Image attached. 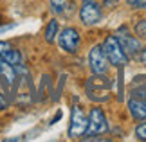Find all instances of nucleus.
<instances>
[{"label": "nucleus", "instance_id": "f257e3e1", "mask_svg": "<svg viewBox=\"0 0 146 142\" xmlns=\"http://www.w3.org/2000/svg\"><path fill=\"white\" fill-rule=\"evenodd\" d=\"M87 97L96 103H106L112 95V81L105 74H92L85 83Z\"/></svg>", "mask_w": 146, "mask_h": 142}, {"label": "nucleus", "instance_id": "f03ea898", "mask_svg": "<svg viewBox=\"0 0 146 142\" xmlns=\"http://www.w3.org/2000/svg\"><path fill=\"white\" fill-rule=\"evenodd\" d=\"M101 47H103V52H105V56H106V59H108L110 65H114V67H125L128 63V56H126L125 50H123L117 36H108Z\"/></svg>", "mask_w": 146, "mask_h": 142}, {"label": "nucleus", "instance_id": "7ed1b4c3", "mask_svg": "<svg viewBox=\"0 0 146 142\" xmlns=\"http://www.w3.org/2000/svg\"><path fill=\"white\" fill-rule=\"evenodd\" d=\"M88 128V119L85 117L81 106H74L72 108V117H70V126H69V137L70 139H81L87 133Z\"/></svg>", "mask_w": 146, "mask_h": 142}, {"label": "nucleus", "instance_id": "20e7f679", "mask_svg": "<svg viewBox=\"0 0 146 142\" xmlns=\"http://www.w3.org/2000/svg\"><path fill=\"white\" fill-rule=\"evenodd\" d=\"M101 16V5L96 2V0H83L81 7H80V18L85 25H96L99 24Z\"/></svg>", "mask_w": 146, "mask_h": 142}, {"label": "nucleus", "instance_id": "39448f33", "mask_svg": "<svg viewBox=\"0 0 146 142\" xmlns=\"http://www.w3.org/2000/svg\"><path fill=\"white\" fill-rule=\"evenodd\" d=\"M105 131H108V121H106L103 110H99V108H92L90 115H88L87 133L88 135H101Z\"/></svg>", "mask_w": 146, "mask_h": 142}, {"label": "nucleus", "instance_id": "423d86ee", "mask_svg": "<svg viewBox=\"0 0 146 142\" xmlns=\"http://www.w3.org/2000/svg\"><path fill=\"white\" fill-rule=\"evenodd\" d=\"M58 43L65 52L74 54L78 52V47H80V32L74 27H65L58 36Z\"/></svg>", "mask_w": 146, "mask_h": 142}, {"label": "nucleus", "instance_id": "0eeeda50", "mask_svg": "<svg viewBox=\"0 0 146 142\" xmlns=\"http://www.w3.org/2000/svg\"><path fill=\"white\" fill-rule=\"evenodd\" d=\"M88 65L94 74H105L106 69H108V59L103 52V47L101 45H96V47L90 49V54H88Z\"/></svg>", "mask_w": 146, "mask_h": 142}, {"label": "nucleus", "instance_id": "6e6552de", "mask_svg": "<svg viewBox=\"0 0 146 142\" xmlns=\"http://www.w3.org/2000/svg\"><path fill=\"white\" fill-rule=\"evenodd\" d=\"M0 59L7 61L9 65H20L22 63V54L18 49H15L7 42H0Z\"/></svg>", "mask_w": 146, "mask_h": 142}, {"label": "nucleus", "instance_id": "1a4fd4ad", "mask_svg": "<svg viewBox=\"0 0 146 142\" xmlns=\"http://www.w3.org/2000/svg\"><path fill=\"white\" fill-rule=\"evenodd\" d=\"M128 94L133 99H146V76H135L132 79Z\"/></svg>", "mask_w": 146, "mask_h": 142}, {"label": "nucleus", "instance_id": "9d476101", "mask_svg": "<svg viewBox=\"0 0 146 142\" xmlns=\"http://www.w3.org/2000/svg\"><path fill=\"white\" fill-rule=\"evenodd\" d=\"M117 40H119L121 47L126 52L128 58H130V56H137L141 52V43H139L137 38H133V36H117Z\"/></svg>", "mask_w": 146, "mask_h": 142}, {"label": "nucleus", "instance_id": "9b49d317", "mask_svg": "<svg viewBox=\"0 0 146 142\" xmlns=\"http://www.w3.org/2000/svg\"><path fill=\"white\" fill-rule=\"evenodd\" d=\"M128 110L135 121H146V99H130L128 101Z\"/></svg>", "mask_w": 146, "mask_h": 142}, {"label": "nucleus", "instance_id": "f8f14e48", "mask_svg": "<svg viewBox=\"0 0 146 142\" xmlns=\"http://www.w3.org/2000/svg\"><path fill=\"white\" fill-rule=\"evenodd\" d=\"M50 11L54 15H65L70 11V0H50Z\"/></svg>", "mask_w": 146, "mask_h": 142}, {"label": "nucleus", "instance_id": "ddd939ff", "mask_svg": "<svg viewBox=\"0 0 146 142\" xmlns=\"http://www.w3.org/2000/svg\"><path fill=\"white\" fill-rule=\"evenodd\" d=\"M56 34H58V20H50L47 29H45V42L52 43L56 40Z\"/></svg>", "mask_w": 146, "mask_h": 142}, {"label": "nucleus", "instance_id": "4468645a", "mask_svg": "<svg viewBox=\"0 0 146 142\" xmlns=\"http://www.w3.org/2000/svg\"><path fill=\"white\" fill-rule=\"evenodd\" d=\"M135 137L139 140H146V122L139 124V126L135 128Z\"/></svg>", "mask_w": 146, "mask_h": 142}, {"label": "nucleus", "instance_id": "2eb2a0df", "mask_svg": "<svg viewBox=\"0 0 146 142\" xmlns=\"http://www.w3.org/2000/svg\"><path fill=\"white\" fill-rule=\"evenodd\" d=\"M126 2L133 9H146V0H126Z\"/></svg>", "mask_w": 146, "mask_h": 142}, {"label": "nucleus", "instance_id": "dca6fc26", "mask_svg": "<svg viewBox=\"0 0 146 142\" xmlns=\"http://www.w3.org/2000/svg\"><path fill=\"white\" fill-rule=\"evenodd\" d=\"M135 32H137V36H141V38H146V20L139 22V24L135 25Z\"/></svg>", "mask_w": 146, "mask_h": 142}, {"label": "nucleus", "instance_id": "f3484780", "mask_svg": "<svg viewBox=\"0 0 146 142\" xmlns=\"http://www.w3.org/2000/svg\"><path fill=\"white\" fill-rule=\"evenodd\" d=\"M137 56H139V59H141V63H143V65H146V49H143Z\"/></svg>", "mask_w": 146, "mask_h": 142}, {"label": "nucleus", "instance_id": "a211bd4d", "mask_svg": "<svg viewBox=\"0 0 146 142\" xmlns=\"http://www.w3.org/2000/svg\"><path fill=\"white\" fill-rule=\"evenodd\" d=\"M105 2H106V5H108V4H110V5H115L117 0H105Z\"/></svg>", "mask_w": 146, "mask_h": 142}]
</instances>
